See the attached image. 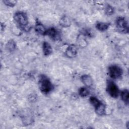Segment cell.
Returning <instances> with one entry per match:
<instances>
[{
    "label": "cell",
    "mask_w": 129,
    "mask_h": 129,
    "mask_svg": "<svg viewBox=\"0 0 129 129\" xmlns=\"http://www.w3.org/2000/svg\"><path fill=\"white\" fill-rule=\"evenodd\" d=\"M42 48H43V53L46 56L50 55L52 52V49L51 46H50L49 43H48L47 42H44L43 43Z\"/></svg>",
    "instance_id": "obj_10"
},
{
    "label": "cell",
    "mask_w": 129,
    "mask_h": 129,
    "mask_svg": "<svg viewBox=\"0 0 129 129\" xmlns=\"http://www.w3.org/2000/svg\"><path fill=\"white\" fill-rule=\"evenodd\" d=\"M81 79L83 84L87 87H90L93 84L92 78L88 75H84L82 76Z\"/></svg>",
    "instance_id": "obj_9"
},
{
    "label": "cell",
    "mask_w": 129,
    "mask_h": 129,
    "mask_svg": "<svg viewBox=\"0 0 129 129\" xmlns=\"http://www.w3.org/2000/svg\"><path fill=\"white\" fill-rule=\"evenodd\" d=\"M95 108L96 113L99 115L102 116L105 114V106L101 102L99 104L96 106Z\"/></svg>",
    "instance_id": "obj_11"
},
{
    "label": "cell",
    "mask_w": 129,
    "mask_h": 129,
    "mask_svg": "<svg viewBox=\"0 0 129 129\" xmlns=\"http://www.w3.org/2000/svg\"><path fill=\"white\" fill-rule=\"evenodd\" d=\"M71 21L67 16L62 17L59 21V24L63 27H68L71 25Z\"/></svg>",
    "instance_id": "obj_13"
},
{
    "label": "cell",
    "mask_w": 129,
    "mask_h": 129,
    "mask_svg": "<svg viewBox=\"0 0 129 129\" xmlns=\"http://www.w3.org/2000/svg\"><path fill=\"white\" fill-rule=\"evenodd\" d=\"M14 19L19 26L23 30L28 31V19L26 14L22 11L15 13Z\"/></svg>",
    "instance_id": "obj_2"
},
{
    "label": "cell",
    "mask_w": 129,
    "mask_h": 129,
    "mask_svg": "<svg viewBox=\"0 0 129 129\" xmlns=\"http://www.w3.org/2000/svg\"><path fill=\"white\" fill-rule=\"evenodd\" d=\"M38 84L40 90L45 94L49 93L53 89L52 83L49 78L44 75H41L39 77Z\"/></svg>",
    "instance_id": "obj_1"
},
{
    "label": "cell",
    "mask_w": 129,
    "mask_h": 129,
    "mask_svg": "<svg viewBox=\"0 0 129 129\" xmlns=\"http://www.w3.org/2000/svg\"><path fill=\"white\" fill-rule=\"evenodd\" d=\"M122 69L117 65H112L108 68V74L109 76L113 79L120 78L122 75Z\"/></svg>",
    "instance_id": "obj_4"
},
{
    "label": "cell",
    "mask_w": 129,
    "mask_h": 129,
    "mask_svg": "<svg viewBox=\"0 0 129 129\" xmlns=\"http://www.w3.org/2000/svg\"><path fill=\"white\" fill-rule=\"evenodd\" d=\"M66 55L69 57H74L77 54V49L74 45H70L66 51Z\"/></svg>",
    "instance_id": "obj_7"
},
{
    "label": "cell",
    "mask_w": 129,
    "mask_h": 129,
    "mask_svg": "<svg viewBox=\"0 0 129 129\" xmlns=\"http://www.w3.org/2000/svg\"><path fill=\"white\" fill-rule=\"evenodd\" d=\"M45 35H48L51 39L55 41H57L60 39V34L59 32L53 27L46 30Z\"/></svg>",
    "instance_id": "obj_6"
},
{
    "label": "cell",
    "mask_w": 129,
    "mask_h": 129,
    "mask_svg": "<svg viewBox=\"0 0 129 129\" xmlns=\"http://www.w3.org/2000/svg\"><path fill=\"white\" fill-rule=\"evenodd\" d=\"M106 90L108 93L112 98H116L118 97L119 91L117 86L114 82L110 80L108 81L107 83Z\"/></svg>",
    "instance_id": "obj_3"
},
{
    "label": "cell",
    "mask_w": 129,
    "mask_h": 129,
    "mask_svg": "<svg viewBox=\"0 0 129 129\" xmlns=\"http://www.w3.org/2000/svg\"><path fill=\"white\" fill-rule=\"evenodd\" d=\"M90 102L95 107L101 103V101L94 96H92L90 98Z\"/></svg>",
    "instance_id": "obj_17"
},
{
    "label": "cell",
    "mask_w": 129,
    "mask_h": 129,
    "mask_svg": "<svg viewBox=\"0 0 129 129\" xmlns=\"http://www.w3.org/2000/svg\"><path fill=\"white\" fill-rule=\"evenodd\" d=\"M35 31L39 34L41 35H45L46 30L45 29L44 26H43V24H42L40 22L37 21L35 25Z\"/></svg>",
    "instance_id": "obj_8"
},
{
    "label": "cell",
    "mask_w": 129,
    "mask_h": 129,
    "mask_svg": "<svg viewBox=\"0 0 129 129\" xmlns=\"http://www.w3.org/2000/svg\"><path fill=\"white\" fill-rule=\"evenodd\" d=\"M16 46V44L13 40H9L6 45L7 49L9 51H11V52L14 51L15 49Z\"/></svg>",
    "instance_id": "obj_15"
},
{
    "label": "cell",
    "mask_w": 129,
    "mask_h": 129,
    "mask_svg": "<svg viewBox=\"0 0 129 129\" xmlns=\"http://www.w3.org/2000/svg\"><path fill=\"white\" fill-rule=\"evenodd\" d=\"M79 94L81 97H86L89 94V91L85 87H82L79 90Z\"/></svg>",
    "instance_id": "obj_16"
},
{
    "label": "cell",
    "mask_w": 129,
    "mask_h": 129,
    "mask_svg": "<svg viewBox=\"0 0 129 129\" xmlns=\"http://www.w3.org/2000/svg\"><path fill=\"white\" fill-rule=\"evenodd\" d=\"M109 24L104 22H98L96 24V28L100 31H105L109 27Z\"/></svg>",
    "instance_id": "obj_14"
},
{
    "label": "cell",
    "mask_w": 129,
    "mask_h": 129,
    "mask_svg": "<svg viewBox=\"0 0 129 129\" xmlns=\"http://www.w3.org/2000/svg\"><path fill=\"white\" fill-rule=\"evenodd\" d=\"M116 27L117 30L121 33H127L128 32L127 22L124 18L119 17L116 21Z\"/></svg>",
    "instance_id": "obj_5"
},
{
    "label": "cell",
    "mask_w": 129,
    "mask_h": 129,
    "mask_svg": "<svg viewBox=\"0 0 129 129\" xmlns=\"http://www.w3.org/2000/svg\"><path fill=\"white\" fill-rule=\"evenodd\" d=\"M120 96L122 101L126 104H128V98H129V92L128 90L124 89L121 92Z\"/></svg>",
    "instance_id": "obj_12"
},
{
    "label": "cell",
    "mask_w": 129,
    "mask_h": 129,
    "mask_svg": "<svg viewBox=\"0 0 129 129\" xmlns=\"http://www.w3.org/2000/svg\"><path fill=\"white\" fill-rule=\"evenodd\" d=\"M3 2L6 6H8L11 7H13L16 5L17 3V2L14 0H5L3 1Z\"/></svg>",
    "instance_id": "obj_19"
},
{
    "label": "cell",
    "mask_w": 129,
    "mask_h": 129,
    "mask_svg": "<svg viewBox=\"0 0 129 129\" xmlns=\"http://www.w3.org/2000/svg\"><path fill=\"white\" fill-rule=\"evenodd\" d=\"M105 13L107 15L110 16V15H111L112 14H113L114 9L112 6L108 5L105 8Z\"/></svg>",
    "instance_id": "obj_18"
}]
</instances>
